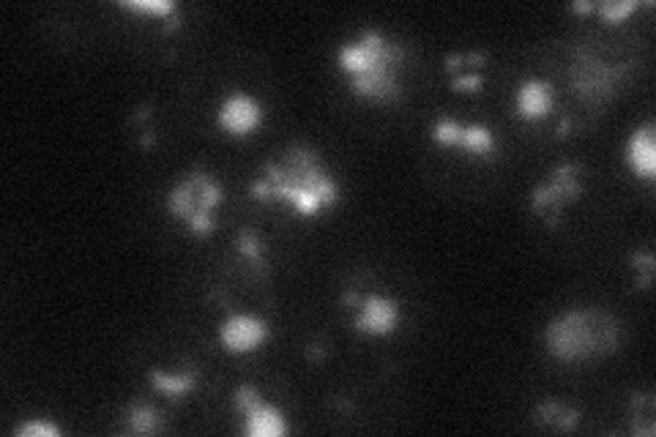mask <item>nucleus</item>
<instances>
[{"label":"nucleus","instance_id":"obj_1","mask_svg":"<svg viewBox=\"0 0 656 437\" xmlns=\"http://www.w3.org/2000/svg\"><path fill=\"white\" fill-rule=\"evenodd\" d=\"M250 194L257 203H284L299 216L312 219L323 208L340 203L342 186L323 165L315 145L293 143L279 156L263 161L260 175L250 183Z\"/></svg>","mask_w":656,"mask_h":437},{"label":"nucleus","instance_id":"obj_2","mask_svg":"<svg viewBox=\"0 0 656 437\" xmlns=\"http://www.w3.org/2000/svg\"><path fill=\"white\" fill-rule=\"evenodd\" d=\"M405 47L380 28H362L337 50V66L345 74L348 90L375 105H397L402 96Z\"/></svg>","mask_w":656,"mask_h":437},{"label":"nucleus","instance_id":"obj_3","mask_svg":"<svg viewBox=\"0 0 656 437\" xmlns=\"http://www.w3.org/2000/svg\"><path fill=\"white\" fill-rule=\"evenodd\" d=\"M547 353L561 364H580L588 359L616 353L621 344V326L599 309H567L545 328Z\"/></svg>","mask_w":656,"mask_h":437},{"label":"nucleus","instance_id":"obj_4","mask_svg":"<svg viewBox=\"0 0 656 437\" xmlns=\"http://www.w3.org/2000/svg\"><path fill=\"white\" fill-rule=\"evenodd\" d=\"M224 203V186L214 181L211 172L203 167H192L168 194H165V208L173 219L186 224L195 239H206L214 233V208Z\"/></svg>","mask_w":656,"mask_h":437},{"label":"nucleus","instance_id":"obj_5","mask_svg":"<svg viewBox=\"0 0 656 437\" xmlns=\"http://www.w3.org/2000/svg\"><path fill=\"white\" fill-rule=\"evenodd\" d=\"M583 194V161L563 159L552 167L550 181H542L531 189L529 205L539 219H545L547 228L561 224L563 208L569 203H578Z\"/></svg>","mask_w":656,"mask_h":437},{"label":"nucleus","instance_id":"obj_6","mask_svg":"<svg viewBox=\"0 0 656 437\" xmlns=\"http://www.w3.org/2000/svg\"><path fill=\"white\" fill-rule=\"evenodd\" d=\"M429 139L444 148H462L473 156V159L493 161L496 159V134L493 129L484 126V123H460L457 118H438V121L429 126Z\"/></svg>","mask_w":656,"mask_h":437},{"label":"nucleus","instance_id":"obj_7","mask_svg":"<svg viewBox=\"0 0 656 437\" xmlns=\"http://www.w3.org/2000/svg\"><path fill=\"white\" fill-rule=\"evenodd\" d=\"M271 339L268 320L246 312H230L228 320L219 326V344L228 355H250Z\"/></svg>","mask_w":656,"mask_h":437},{"label":"nucleus","instance_id":"obj_8","mask_svg":"<svg viewBox=\"0 0 656 437\" xmlns=\"http://www.w3.org/2000/svg\"><path fill=\"white\" fill-rule=\"evenodd\" d=\"M266 121V110H263L260 101L255 99L246 90H233V94L224 96V101L219 105L217 123L228 137L246 139L260 129V123Z\"/></svg>","mask_w":656,"mask_h":437},{"label":"nucleus","instance_id":"obj_9","mask_svg":"<svg viewBox=\"0 0 656 437\" xmlns=\"http://www.w3.org/2000/svg\"><path fill=\"white\" fill-rule=\"evenodd\" d=\"M402 323V306L397 299H389L384 293L364 295L362 304L356 306V315H353V328H356L359 337L380 339L389 337L400 328Z\"/></svg>","mask_w":656,"mask_h":437},{"label":"nucleus","instance_id":"obj_10","mask_svg":"<svg viewBox=\"0 0 656 437\" xmlns=\"http://www.w3.org/2000/svg\"><path fill=\"white\" fill-rule=\"evenodd\" d=\"M623 161L629 172L640 181H654L656 178V126L654 121H645L629 134L627 148H623Z\"/></svg>","mask_w":656,"mask_h":437},{"label":"nucleus","instance_id":"obj_11","mask_svg":"<svg viewBox=\"0 0 656 437\" xmlns=\"http://www.w3.org/2000/svg\"><path fill=\"white\" fill-rule=\"evenodd\" d=\"M556 88L552 83L542 77H529L518 85V94H514V112H518L520 121L536 123L542 118L550 116L556 110Z\"/></svg>","mask_w":656,"mask_h":437},{"label":"nucleus","instance_id":"obj_12","mask_svg":"<svg viewBox=\"0 0 656 437\" xmlns=\"http://www.w3.org/2000/svg\"><path fill=\"white\" fill-rule=\"evenodd\" d=\"M621 74L623 69L607 66V63L594 61V58H585V61H580L578 69H574L572 83H574V90H578L583 99L602 101L616 90Z\"/></svg>","mask_w":656,"mask_h":437},{"label":"nucleus","instance_id":"obj_13","mask_svg":"<svg viewBox=\"0 0 656 437\" xmlns=\"http://www.w3.org/2000/svg\"><path fill=\"white\" fill-rule=\"evenodd\" d=\"M239 415H244L241 432H244L246 437H284L290 435V429H293L288 415H284L277 404L268 402V399L263 397Z\"/></svg>","mask_w":656,"mask_h":437},{"label":"nucleus","instance_id":"obj_14","mask_svg":"<svg viewBox=\"0 0 656 437\" xmlns=\"http://www.w3.org/2000/svg\"><path fill=\"white\" fill-rule=\"evenodd\" d=\"M201 380V372H197L195 364H186L184 372H165V369H150L148 372V383L156 388L159 393H165L168 399H186L192 393V388L197 386Z\"/></svg>","mask_w":656,"mask_h":437},{"label":"nucleus","instance_id":"obj_15","mask_svg":"<svg viewBox=\"0 0 656 437\" xmlns=\"http://www.w3.org/2000/svg\"><path fill=\"white\" fill-rule=\"evenodd\" d=\"M534 421L536 424L547 426V429L556 432H574L583 421V410L569 408V404L558 402V399H545L534 408Z\"/></svg>","mask_w":656,"mask_h":437},{"label":"nucleus","instance_id":"obj_16","mask_svg":"<svg viewBox=\"0 0 656 437\" xmlns=\"http://www.w3.org/2000/svg\"><path fill=\"white\" fill-rule=\"evenodd\" d=\"M123 432L132 435H159L165 432V415L148 402H134L123 410Z\"/></svg>","mask_w":656,"mask_h":437},{"label":"nucleus","instance_id":"obj_17","mask_svg":"<svg viewBox=\"0 0 656 437\" xmlns=\"http://www.w3.org/2000/svg\"><path fill=\"white\" fill-rule=\"evenodd\" d=\"M233 246L244 260H250L252 266L257 268V271H268V260H266L268 244L255 228H241L239 235H235Z\"/></svg>","mask_w":656,"mask_h":437},{"label":"nucleus","instance_id":"obj_18","mask_svg":"<svg viewBox=\"0 0 656 437\" xmlns=\"http://www.w3.org/2000/svg\"><path fill=\"white\" fill-rule=\"evenodd\" d=\"M121 7L129 9V12L154 14V17H161L165 23L179 17V3H173V0H121Z\"/></svg>","mask_w":656,"mask_h":437},{"label":"nucleus","instance_id":"obj_19","mask_svg":"<svg viewBox=\"0 0 656 437\" xmlns=\"http://www.w3.org/2000/svg\"><path fill=\"white\" fill-rule=\"evenodd\" d=\"M651 7V3H640V0H605V3H596L594 12L602 14L605 23H621L629 14H634L637 9Z\"/></svg>","mask_w":656,"mask_h":437},{"label":"nucleus","instance_id":"obj_20","mask_svg":"<svg viewBox=\"0 0 656 437\" xmlns=\"http://www.w3.org/2000/svg\"><path fill=\"white\" fill-rule=\"evenodd\" d=\"M487 61H489V52H484V50L449 52V56L444 58V69H446V74L454 77V74L460 72L462 66H467V63H471V66H487Z\"/></svg>","mask_w":656,"mask_h":437},{"label":"nucleus","instance_id":"obj_21","mask_svg":"<svg viewBox=\"0 0 656 437\" xmlns=\"http://www.w3.org/2000/svg\"><path fill=\"white\" fill-rule=\"evenodd\" d=\"M14 435L17 437H58L61 435V426L52 424L47 418H31L25 424L14 426Z\"/></svg>","mask_w":656,"mask_h":437},{"label":"nucleus","instance_id":"obj_22","mask_svg":"<svg viewBox=\"0 0 656 437\" xmlns=\"http://www.w3.org/2000/svg\"><path fill=\"white\" fill-rule=\"evenodd\" d=\"M484 83L487 80H484L482 72H460L451 77V90H457V94H478Z\"/></svg>","mask_w":656,"mask_h":437},{"label":"nucleus","instance_id":"obj_23","mask_svg":"<svg viewBox=\"0 0 656 437\" xmlns=\"http://www.w3.org/2000/svg\"><path fill=\"white\" fill-rule=\"evenodd\" d=\"M632 266L640 271L637 288L640 290H648L651 277H654V252H651V250L634 252V255H632Z\"/></svg>","mask_w":656,"mask_h":437},{"label":"nucleus","instance_id":"obj_24","mask_svg":"<svg viewBox=\"0 0 656 437\" xmlns=\"http://www.w3.org/2000/svg\"><path fill=\"white\" fill-rule=\"evenodd\" d=\"M569 132H572V121H569V118H561V123H558L556 129V137H567Z\"/></svg>","mask_w":656,"mask_h":437},{"label":"nucleus","instance_id":"obj_25","mask_svg":"<svg viewBox=\"0 0 656 437\" xmlns=\"http://www.w3.org/2000/svg\"><path fill=\"white\" fill-rule=\"evenodd\" d=\"M594 7L596 3H572V12H578V14H594Z\"/></svg>","mask_w":656,"mask_h":437}]
</instances>
